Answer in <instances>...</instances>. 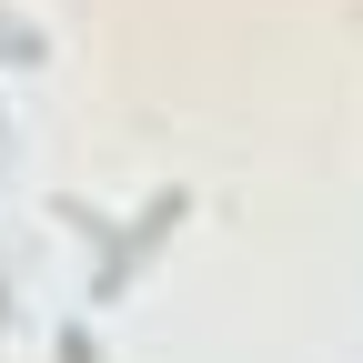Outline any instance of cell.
Masks as SVG:
<instances>
[{
  "instance_id": "6da1fadb",
  "label": "cell",
  "mask_w": 363,
  "mask_h": 363,
  "mask_svg": "<svg viewBox=\"0 0 363 363\" xmlns=\"http://www.w3.org/2000/svg\"><path fill=\"white\" fill-rule=\"evenodd\" d=\"M182 212H192V192H152V202H142V212H131L121 233H111V252H101V272H91V293H101V303H111V293H131V283H142V262H152V242L172 233Z\"/></svg>"
}]
</instances>
